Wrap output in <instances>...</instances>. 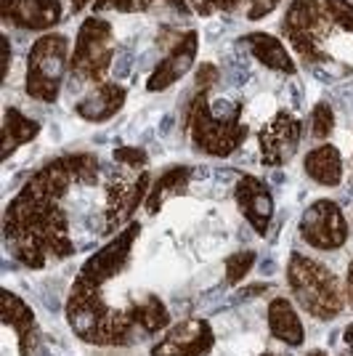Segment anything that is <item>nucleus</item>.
<instances>
[{
	"mask_svg": "<svg viewBox=\"0 0 353 356\" xmlns=\"http://www.w3.org/2000/svg\"><path fill=\"white\" fill-rule=\"evenodd\" d=\"M99 173L101 163L93 152H67L27 178L3 213V245L16 264L40 271L72 258L77 248L64 200L80 186H96Z\"/></svg>",
	"mask_w": 353,
	"mask_h": 356,
	"instance_id": "nucleus-1",
	"label": "nucleus"
},
{
	"mask_svg": "<svg viewBox=\"0 0 353 356\" xmlns=\"http://www.w3.org/2000/svg\"><path fill=\"white\" fill-rule=\"evenodd\" d=\"M138 237H141V223L131 221L80 266L72 287H69L67 303H64L67 325L77 341L101 346V348L106 346L125 348L144 338L141 330L133 322L131 309L128 306L115 309L104 298L106 282L117 280L120 274L131 266L133 248H136Z\"/></svg>",
	"mask_w": 353,
	"mask_h": 356,
	"instance_id": "nucleus-2",
	"label": "nucleus"
},
{
	"mask_svg": "<svg viewBox=\"0 0 353 356\" xmlns=\"http://www.w3.org/2000/svg\"><path fill=\"white\" fill-rule=\"evenodd\" d=\"M281 32L303 64L338 74L353 72L351 0H293Z\"/></svg>",
	"mask_w": 353,
	"mask_h": 356,
	"instance_id": "nucleus-3",
	"label": "nucleus"
},
{
	"mask_svg": "<svg viewBox=\"0 0 353 356\" xmlns=\"http://www.w3.org/2000/svg\"><path fill=\"white\" fill-rule=\"evenodd\" d=\"M183 128L192 147L207 157H229L250 136V125L242 120V104L213 102L210 90H197L192 96Z\"/></svg>",
	"mask_w": 353,
	"mask_h": 356,
	"instance_id": "nucleus-4",
	"label": "nucleus"
},
{
	"mask_svg": "<svg viewBox=\"0 0 353 356\" xmlns=\"http://www.w3.org/2000/svg\"><path fill=\"white\" fill-rule=\"evenodd\" d=\"M287 284L295 303L311 314L313 319L329 322L345 309V287L340 284L335 271L319 264L316 258H309L303 252H293L287 264Z\"/></svg>",
	"mask_w": 353,
	"mask_h": 356,
	"instance_id": "nucleus-5",
	"label": "nucleus"
},
{
	"mask_svg": "<svg viewBox=\"0 0 353 356\" xmlns=\"http://www.w3.org/2000/svg\"><path fill=\"white\" fill-rule=\"evenodd\" d=\"M72 48L67 35L45 32L32 43L27 54V74H24V93L32 102L54 104L59 99L64 77L69 72Z\"/></svg>",
	"mask_w": 353,
	"mask_h": 356,
	"instance_id": "nucleus-6",
	"label": "nucleus"
},
{
	"mask_svg": "<svg viewBox=\"0 0 353 356\" xmlns=\"http://www.w3.org/2000/svg\"><path fill=\"white\" fill-rule=\"evenodd\" d=\"M115 59V32L112 24L101 19V14L88 16L74 38L72 61H69V74L74 83H88L99 86L106 80V72Z\"/></svg>",
	"mask_w": 353,
	"mask_h": 356,
	"instance_id": "nucleus-7",
	"label": "nucleus"
},
{
	"mask_svg": "<svg viewBox=\"0 0 353 356\" xmlns=\"http://www.w3.org/2000/svg\"><path fill=\"white\" fill-rule=\"evenodd\" d=\"M154 178L147 168L144 170H133L125 165H117V170H112L106 184H104V234H112L117 229H125L133 213L147 202L149 189H151Z\"/></svg>",
	"mask_w": 353,
	"mask_h": 356,
	"instance_id": "nucleus-8",
	"label": "nucleus"
},
{
	"mask_svg": "<svg viewBox=\"0 0 353 356\" xmlns=\"http://www.w3.org/2000/svg\"><path fill=\"white\" fill-rule=\"evenodd\" d=\"M297 234L313 250L335 252L348 242L351 226L345 221V213L338 202L329 197H322V200H313L309 208L303 210V216L297 221Z\"/></svg>",
	"mask_w": 353,
	"mask_h": 356,
	"instance_id": "nucleus-9",
	"label": "nucleus"
},
{
	"mask_svg": "<svg viewBox=\"0 0 353 356\" xmlns=\"http://www.w3.org/2000/svg\"><path fill=\"white\" fill-rule=\"evenodd\" d=\"M300 141H303V122H300V118H295L290 109H279L258 131L261 163L265 168H281V165H287L297 154Z\"/></svg>",
	"mask_w": 353,
	"mask_h": 356,
	"instance_id": "nucleus-10",
	"label": "nucleus"
},
{
	"mask_svg": "<svg viewBox=\"0 0 353 356\" xmlns=\"http://www.w3.org/2000/svg\"><path fill=\"white\" fill-rule=\"evenodd\" d=\"M215 348V332L207 319H183L165 330L149 354L151 356H210Z\"/></svg>",
	"mask_w": 353,
	"mask_h": 356,
	"instance_id": "nucleus-11",
	"label": "nucleus"
},
{
	"mask_svg": "<svg viewBox=\"0 0 353 356\" xmlns=\"http://www.w3.org/2000/svg\"><path fill=\"white\" fill-rule=\"evenodd\" d=\"M197 51H199V35H197V30H186L176 43L167 48V54L157 61V67L149 72V93H162L170 86H176L178 80H183L192 72L194 61H197Z\"/></svg>",
	"mask_w": 353,
	"mask_h": 356,
	"instance_id": "nucleus-12",
	"label": "nucleus"
},
{
	"mask_svg": "<svg viewBox=\"0 0 353 356\" xmlns=\"http://www.w3.org/2000/svg\"><path fill=\"white\" fill-rule=\"evenodd\" d=\"M64 16L61 0H0V19L8 30L48 32Z\"/></svg>",
	"mask_w": 353,
	"mask_h": 356,
	"instance_id": "nucleus-13",
	"label": "nucleus"
},
{
	"mask_svg": "<svg viewBox=\"0 0 353 356\" xmlns=\"http://www.w3.org/2000/svg\"><path fill=\"white\" fill-rule=\"evenodd\" d=\"M234 202L239 213L245 216V221L252 226V232L258 237H265L274 223L277 205H274V194L263 178L239 176V181L234 184Z\"/></svg>",
	"mask_w": 353,
	"mask_h": 356,
	"instance_id": "nucleus-14",
	"label": "nucleus"
},
{
	"mask_svg": "<svg viewBox=\"0 0 353 356\" xmlns=\"http://www.w3.org/2000/svg\"><path fill=\"white\" fill-rule=\"evenodd\" d=\"M3 325L14 330L19 338V356H35L38 346H40V330H38V319L30 303L24 298L11 293L8 287L3 290Z\"/></svg>",
	"mask_w": 353,
	"mask_h": 356,
	"instance_id": "nucleus-15",
	"label": "nucleus"
},
{
	"mask_svg": "<svg viewBox=\"0 0 353 356\" xmlns=\"http://www.w3.org/2000/svg\"><path fill=\"white\" fill-rule=\"evenodd\" d=\"M128 102V90L122 88L120 83H109L104 80L99 86H93V90H88L77 104H74V115L85 122H106L117 115L120 109Z\"/></svg>",
	"mask_w": 353,
	"mask_h": 356,
	"instance_id": "nucleus-16",
	"label": "nucleus"
},
{
	"mask_svg": "<svg viewBox=\"0 0 353 356\" xmlns=\"http://www.w3.org/2000/svg\"><path fill=\"white\" fill-rule=\"evenodd\" d=\"M239 45H245L252 59L258 61L261 67H265V70H271V72L287 74V77L297 72V64H295L293 54L287 51L284 40L277 38V35H268V32L261 30L247 32V35L239 38Z\"/></svg>",
	"mask_w": 353,
	"mask_h": 356,
	"instance_id": "nucleus-17",
	"label": "nucleus"
},
{
	"mask_svg": "<svg viewBox=\"0 0 353 356\" xmlns=\"http://www.w3.org/2000/svg\"><path fill=\"white\" fill-rule=\"evenodd\" d=\"M265 322H268L271 338H277L284 346L300 348L306 343V327H303V319H300V314H297V309H295V303L290 298H274L268 303Z\"/></svg>",
	"mask_w": 353,
	"mask_h": 356,
	"instance_id": "nucleus-18",
	"label": "nucleus"
},
{
	"mask_svg": "<svg viewBox=\"0 0 353 356\" xmlns=\"http://www.w3.org/2000/svg\"><path fill=\"white\" fill-rule=\"evenodd\" d=\"M303 170L306 176L319 184V186H340L343 181V170H345V163H343V154L335 144H319L306 152L303 157Z\"/></svg>",
	"mask_w": 353,
	"mask_h": 356,
	"instance_id": "nucleus-19",
	"label": "nucleus"
},
{
	"mask_svg": "<svg viewBox=\"0 0 353 356\" xmlns=\"http://www.w3.org/2000/svg\"><path fill=\"white\" fill-rule=\"evenodd\" d=\"M192 178H194V168H189V165H173V168L162 170L160 176L154 178L147 202H144L149 216H157L167 200L183 197V194L189 192V186H192Z\"/></svg>",
	"mask_w": 353,
	"mask_h": 356,
	"instance_id": "nucleus-20",
	"label": "nucleus"
},
{
	"mask_svg": "<svg viewBox=\"0 0 353 356\" xmlns=\"http://www.w3.org/2000/svg\"><path fill=\"white\" fill-rule=\"evenodd\" d=\"M40 122L38 120L27 118L24 112H19L16 106H6V115H3V131H0V141H3V149H0V160H8L14 157L16 149L27 147L30 141L38 138L40 134Z\"/></svg>",
	"mask_w": 353,
	"mask_h": 356,
	"instance_id": "nucleus-21",
	"label": "nucleus"
},
{
	"mask_svg": "<svg viewBox=\"0 0 353 356\" xmlns=\"http://www.w3.org/2000/svg\"><path fill=\"white\" fill-rule=\"evenodd\" d=\"M128 309H131L133 322L141 330L144 338L157 335V332L170 327V312L162 303V298L154 296V293H141L138 298H131V306Z\"/></svg>",
	"mask_w": 353,
	"mask_h": 356,
	"instance_id": "nucleus-22",
	"label": "nucleus"
},
{
	"mask_svg": "<svg viewBox=\"0 0 353 356\" xmlns=\"http://www.w3.org/2000/svg\"><path fill=\"white\" fill-rule=\"evenodd\" d=\"M335 131V109L327 104V102H316L311 109V136L316 141L329 138Z\"/></svg>",
	"mask_w": 353,
	"mask_h": 356,
	"instance_id": "nucleus-23",
	"label": "nucleus"
},
{
	"mask_svg": "<svg viewBox=\"0 0 353 356\" xmlns=\"http://www.w3.org/2000/svg\"><path fill=\"white\" fill-rule=\"evenodd\" d=\"M255 250H236L226 258V284H239L255 266Z\"/></svg>",
	"mask_w": 353,
	"mask_h": 356,
	"instance_id": "nucleus-24",
	"label": "nucleus"
},
{
	"mask_svg": "<svg viewBox=\"0 0 353 356\" xmlns=\"http://www.w3.org/2000/svg\"><path fill=\"white\" fill-rule=\"evenodd\" d=\"M160 0H96L93 3V11L96 14H106V11H115V14H144L149 8H154Z\"/></svg>",
	"mask_w": 353,
	"mask_h": 356,
	"instance_id": "nucleus-25",
	"label": "nucleus"
},
{
	"mask_svg": "<svg viewBox=\"0 0 353 356\" xmlns=\"http://www.w3.org/2000/svg\"><path fill=\"white\" fill-rule=\"evenodd\" d=\"M112 160L117 165H125V168H133V170H144L149 163V154L138 147H120L112 152Z\"/></svg>",
	"mask_w": 353,
	"mask_h": 356,
	"instance_id": "nucleus-26",
	"label": "nucleus"
},
{
	"mask_svg": "<svg viewBox=\"0 0 353 356\" xmlns=\"http://www.w3.org/2000/svg\"><path fill=\"white\" fill-rule=\"evenodd\" d=\"M242 6V0H197L194 11L199 16H213V14H231Z\"/></svg>",
	"mask_w": 353,
	"mask_h": 356,
	"instance_id": "nucleus-27",
	"label": "nucleus"
},
{
	"mask_svg": "<svg viewBox=\"0 0 353 356\" xmlns=\"http://www.w3.org/2000/svg\"><path fill=\"white\" fill-rule=\"evenodd\" d=\"M281 0H247V19L250 22H263L265 16H271L277 11Z\"/></svg>",
	"mask_w": 353,
	"mask_h": 356,
	"instance_id": "nucleus-28",
	"label": "nucleus"
},
{
	"mask_svg": "<svg viewBox=\"0 0 353 356\" xmlns=\"http://www.w3.org/2000/svg\"><path fill=\"white\" fill-rule=\"evenodd\" d=\"M194 80H197V90H213V86L218 83V67H213V64H199Z\"/></svg>",
	"mask_w": 353,
	"mask_h": 356,
	"instance_id": "nucleus-29",
	"label": "nucleus"
},
{
	"mask_svg": "<svg viewBox=\"0 0 353 356\" xmlns=\"http://www.w3.org/2000/svg\"><path fill=\"white\" fill-rule=\"evenodd\" d=\"M8 70H11V38L3 35V77H8Z\"/></svg>",
	"mask_w": 353,
	"mask_h": 356,
	"instance_id": "nucleus-30",
	"label": "nucleus"
},
{
	"mask_svg": "<svg viewBox=\"0 0 353 356\" xmlns=\"http://www.w3.org/2000/svg\"><path fill=\"white\" fill-rule=\"evenodd\" d=\"M345 298L353 306V261L348 264V271H345Z\"/></svg>",
	"mask_w": 353,
	"mask_h": 356,
	"instance_id": "nucleus-31",
	"label": "nucleus"
},
{
	"mask_svg": "<svg viewBox=\"0 0 353 356\" xmlns=\"http://www.w3.org/2000/svg\"><path fill=\"white\" fill-rule=\"evenodd\" d=\"M343 343L348 346V348H345V354H351V356H353V325L345 327V332H343Z\"/></svg>",
	"mask_w": 353,
	"mask_h": 356,
	"instance_id": "nucleus-32",
	"label": "nucleus"
},
{
	"mask_svg": "<svg viewBox=\"0 0 353 356\" xmlns=\"http://www.w3.org/2000/svg\"><path fill=\"white\" fill-rule=\"evenodd\" d=\"M90 3H96V0H69V11H72V14H80Z\"/></svg>",
	"mask_w": 353,
	"mask_h": 356,
	"instance_id": "nucleus-33",
	"label": "nucleus"
},
{
	"mask_svg": "<svg viewBox=\"0 0 353 356\" xmlns=\"http://www.w3.org/2000/svg\"><path fill=\"white\" fill-rule=\"evenodd\" d=\"M306 356H327V351H319V348H316V351H309Z\"/></svg>",
	"mask_w": 353,
	"mask_h": 356,
	"instance_id": "nucleus-34",
	"label": "nucleus"
},
{
	"mask_svg": "<svg viewBox=\"0 0 353 356\" xmlns=\"http://www.w3.org/2000/svg\"><path fill=\"white\" fill-rule=\"evenodd\" d=\"M261 356H277V354H271V351H263V354H261Z\"/></svg>",
	"mask_w": 353,
	"mask_h": 356,
	"instance_id": "nucleus-35",
	"label": "nucleus"
}]
</instances>
